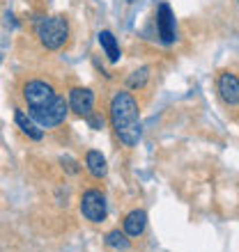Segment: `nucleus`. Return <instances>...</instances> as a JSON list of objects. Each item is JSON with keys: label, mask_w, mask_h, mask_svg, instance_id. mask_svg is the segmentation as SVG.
Wrapping results in <instances>:
<instances>
[{"label": "nucleus", "mask_w": 239, "mask_h": 252, "mask_svg": "<svg viewBox=\"0 0 239 252\" xmlns=\"http://www.w3.org/2000/svg\"><path fill=\"white\" fill-rule=\"evenodd\" d=\"M60 163H62V167H65L69 174H79V172H80L79 163H76L74 158H69V156H62V158H60Z\"/></svg>", "instance_id": "obj_15"}, {"label": "nucleus", "mask_w": 239, "mask_h": 252, "mask_svg": "<svg viewBox=\"0 0 239 252\" xmlns=\"http://www.w3.org/2000/svg\"><path fill=\"white\" fill-rule=\"evenodd\" d=\"M157 32H159L163 44H173L175 41V14L168 2H161L157 7Z\"/></svg>", "instance_id": "obj_8"}, {"label": "nucleus", "mask_w": 239, "mask_h": 252, "mask_svg": "<svg viewBox=\"0 0 239 252\" xmlns=\"http://www.w3.org/2000/svg\"><path fill=\"white\" fill-rule=\"evenodd\" d=\"M80 213L83 218L90 222H104L108 216V204H106V195L99 188H87L80 195Z\"/></svg>", "instance_id": "obj_4"}, {"label": "nucleus", "mask_w": 239, "mask_h": 252, "mask_svg": "<svg viewBox=\"0 0 239 252\" xmlns=\"http://www.w3.org/2000/svg\"><path fill=\"white\" fill-rule=\"evenodd\" d=\"M37 39L46 51H60L69 39V21L65 16H46L35 26Z\"/></svg>", "instance_id": "obj_2"}, {"label": "nucleus", "mask_w": 239, "mask_h": 252, "mask_svg": "<svg viewBox=\"0 0 239 252\" xmlns=\"http://www.w3.org/2000/svg\"><path fill=\"white\" fill-rule=\"evenodd\" d=\"M99 46L104 48V53H106L108 62H120V44L115 39V34L111 30H101L99 32Z\"/></svg>", "instance_id": "obj_12"}, {"label": "nucleus", "mask_w": 239, "mask_h": 252, "mask_svg": "<svg viewBox=\"0 0 239 252\" xmlns=\"http://www.w3.org/2000/svg\"><path fill=\"white\" fill-rule=\"evenodd\" d=\"M67 115H69V101L58 94L53 103H48V106L41 108V110L30 113V117H33L41 128H53V126H60L67 120Z\"/></svg>", "instance_id": "obj_5"}, {"label": "nucleus", "mask_w": 239, "mask_h": 252, "mask_svg": "<svg viewBox=\"0 0 239 252\" xmlns=\"http://www.w3.org/2000/svg\"><path fill=\"white\" fill-rule=\"evenodd\" d=\"M106 246L113 248V250H129L131 241H129V236H126L124 232H120V229H113V232L106 234Z\"/></svg>", "instance_id": "obj_13"}, {"label": "nucleus", "mask_w": 239, "mask_h": 252, "mask_svg": "<svg viewBox=\"0 0 239 252\" xmlns=\"http://www.w3.org/2000/svg\"><path fill=\"white\" fill-rule=\"evenodd\" d=\"M14 122H16V126L21 128V133H23V135H28L30 140H35V142L44 138V131H41V126L37 124L33 117H28L23 110H16V113H14Z\"/></svg>", "instance_id": "obj_10"}, {"label": "nucleus", "mask_w": 239, "mask_h": 252, "mask_svg": "<svg viewBox=\"0 0 239 252\" xmlns=\"http://www.w3.org/2000/svg\"><path fill=\"white\" fill-rule=\"evenodd\" d=\"M216 92L226 106H239V78L233 71H221L216 78Z\"/></svg>", "instance_id": "obj_7"}, {"label": "nucleus", "mask_w": 239, "mask_h": 252, "mask_svg": "<svg viewBox=\"0 0 239 252\" xmlns=\"http://www.w3.org/2000/svg\"><path fill=\"white\" fill-rule=\"evenodd\" d=\"M145 227H147V213L143 211V209H133V211H129L124 216V220H122V232H124L129 239L143 236Z\"/></svg>", "instance_id": "obj_9"}, {"label": "nucleus", "mask_w": 239, "mask_h": 252, "mask_svg": "<svg viewBox=\"0 0 239 252\" xmlns=\"http://www.w3.org/2000/svg\"><path fill=\"white\" fill-rule=\"evenodd\" d=\"M108 120L115 138L124 147H136L140 140V106L136 96L126 90H118L108 103Z\"/></svg>", "instance_id": "obj_1"}, {"label": "nucleus", "mask_w": 239, "mask_h": 252, "mask_svg": "<svg viewBox=\"0 0 239 252\" xmlns=\"http://www.w3.org/2000/svg\"><path fill=\"white\" fill-rule=\"evenodd\" d=\"M85 167L87 172L92 174L94 179H104L108 172V165H106V156L101 152H97V149H90V152L85 154Z\"/></svg>", "instance_id": "obj_11"}, {"label": "nucleus", "mask_w": 239, "mask_h": 252, "mask_svg": "<svg viewBox=\"0 0 239 252\" xmlns=\"http://www.w3.org/2000/svg\"><path fill=\"white\" fill-rule=\"evenodd\" d=\"M69 110L76 113L79 117H90L94 113V92L92 90H87V87H72L69 90Z\"/></svg>", "instance_id": "obj_6"}, {"label": "nucleus", "mask_w": 239, "mask_h": 252, "mask_svg": "<svg viewBox=\"0 0 239 252\" xmlns=\"http://www.w3.org/2000/svg\"><path fill=\"white\" fill-rule=\"evenodd\" d=\"M147 78H150V69L147 66H143V69H136V71L126 78V85L131 87V90H143L147 83Z\"/></svg>", "instance_id": "obj_14"}, {"label": "nucleus", "mask_w": 239, "mask_h": 252, "mask_svg": "<svg viewBox=\"0 0 239 252\" xmlns=\"http://www.w3.org/2000/svg\"><path fill=\"white\" fill-rule=\"evenodd\" d=\"M87 122H90V126H92L94 131H99V128H104V117H99V115H90L87 117Z\"/></svg>", "instance_id": "obj_16"}, {"label": "nucleus", "mask_w": 239, "mask_h": 252, "mask_svg": "<svg viewBox=\"0 0 239 252\" xmlns=\"http://www.w3.org/2000/svg\"><path fill=\"white\" fill-rule=\"evenodd\" d=\"M129 2H131V0H129Z\"/></svg>", "instance_id": "obj_17"}, {"label": "nucleus", "mask_w": 239, "mask_h": 252, "mask_svg": "<svg viewBox=\"0 0 239 252\" xmlns=\"http://www.w3.org/2000/svg\"><path fill=\"white\" fill-rule=\"evenodd\" d=\"M55 96H58L55 87L44 78H33L23 85V101L28 103L30 113L41 110V108H46L48 103H53Z\"/></svg>", "instance_id": "obj_3"}]
</instances>
